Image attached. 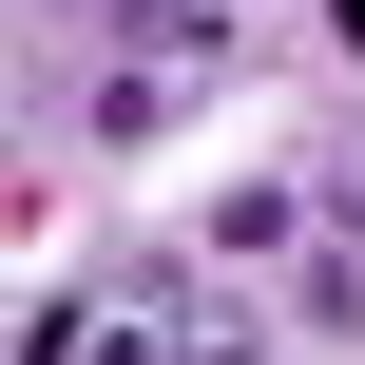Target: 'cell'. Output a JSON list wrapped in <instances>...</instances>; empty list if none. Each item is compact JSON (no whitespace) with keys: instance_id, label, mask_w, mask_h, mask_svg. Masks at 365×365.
Listing matches in <instances>:
<instances>
[{"instance_id":"obj_3","label":"cell","mask_w":365,"mask_h":365,"mask_svg":"<svg viewBox=\"0 0 365 365\" xmlns=\"http://www.w3.org/2000/svg\"><path fill=\"white\" fill-rule=\"evenodd\" d=\"M308 19H327V38H346V58H365V0H308Z\"/></svg>"},{"instance_id":"obj_2","label":"cell","mask_w":365,"mask_h":365,"mask_svg":"<svg viewBox=\"0 0 365 365\" xmlns=\"http://www.w3.org/2000/svg\"><path fill=\"white\" fill-rule=\"evenodd\" d=\"M289 327H308V346L365 327V231H308V250H289Z\"/></svg>"},{"instance_id":"obj_1","label":"cell","mask_w":365,"mask_h":365,"mask_svg":"<svg viewBox=\"0 0 365 365\" xmlns=\"http://www.w3.org/2000/svg\"><path fill=\"white\" fill-rule=\"evenodd\" d=\"M58 19H96L135 77H231V0H58Z\"/></svg>"}]
</instances>
